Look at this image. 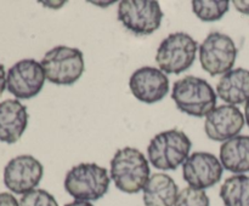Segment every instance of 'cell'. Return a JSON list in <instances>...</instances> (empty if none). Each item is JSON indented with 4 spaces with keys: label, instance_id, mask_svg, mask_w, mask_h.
Instances as JSON below:
<instances>
[{
    "label": "cell",
    "instance_id": "6da1fadb",
    "mask_svg": "<svg viewBox=\"0 0 249 206\" xmlns=\"http://www.w3.org/2000/svg\"><path fill=\"white\" fill-rule=\"evenodd\" d=\"M150 177L148 160L136 148H122L112 158L111 178L114 186L123 193H139Z\"/></svg>",
    "mask_w": 249,
    "mask_h": 206
},
{
    "label": "cell",
    "instance_id": "7a4b0ae2",
    "mask_svg": "<svg viewBox=\"0 0 249 206\" xmlns=\"http://www.w3.org/2000/svg\"><path fill=\"white\" fill-rule=\"evenodd\" d=\"M172 98L180 111L196 118L207 116L216 108V94L212 85L194 75L174 82Z\"/></svg>",
    "mask_w": 249,
    "mask_h": 206
},
{
    "label": "cell",
    "instance_id": "3957f363",
    "mask_svg": "<svg viewBox=\"0 0 249 206\" xmlns=\"http://www.w3.org/2000/svg\"><path fill=\"white\" fill-rule=\"evenodd\" d=\"M111 178L105 167L95 162L73 166L65 178V189L75 200L95 201L108 191Z\"/></svg>",
    "mask_w": 249,
    "mask_h": 206
},
{
    "label": "cell",
    "instance_id": "277c9868",
    "mask_svg": "<svg viewBox=\"0 0 249 206\" xmlns=\"http://www.w3.org/2000/svg\"><path fill=\"white\" fill-rule=\"evenodd\" d=\"M192 143L185 132L167 130L157 133L147 147L148 161L153 167L163 171L177 170L186 161Z\"/></svg>",
    "mask_w": 249,
    "mask_h": 206
},
{
    "label": "cell",
    "instance_id": "5b68a950",
    "mask_svg": "<svg viewBox=\"0 0 249 206\" xmlns=\"http://www.w3.org/2000/svg\"><path fill=\"white\" fill-rule=\"evenodd\" d=\"M46 79L56 85H73L84 73V56L79 48L58 45L45 53L40 62Z\"/></svg>",
    "mask_w": 249,
    "mask_h": 206
},
{
    "label": "cell",
    "instance_id": "8992f818",
    "mask_svg": "<svg viewBox=\"0 0 249 206\" xmlns=\"http://www.w3.org/2000/svg\"><path fill=\"white\" fill-rule=\"evenodd\" d=\"M197 48L198 44L189 34H169L158 46L156 62L165 74H181L194 64Z\"/></svg>",
    "mask_w": 249,
    "mask_h": 206
},
{
    "label": "cell",
    "instance_id": "52a82bcc",
    "mask_svg": "<svg viewBox=\"0 0 249 206\" xmlns=\"http://www.w3.org/2000/svg\"><path fill=\"white\" fill-rule=\"evenodd\" d=\"M117 16L136 35H150L160 28L164 15L160 2L155 0H122Z\"/></svg>",
    "mask_w": 249,
    "mask_h": 206
},
{
    "label": "cell",
    "instance_id": "ba28073f",
    "mask_svg": "<svg viewBox=\"0 0 249 206\" xmlns=\"http://www.w3.org/2000/svg\"><path fill=\"white\" fill-rule=\"evenodd\" d=\"M237 57L235 41L226 34L213 32L199 45L201 65L212 77L224 75L232 70Z\"/></svg>",
    "mask_w": 249,
    "mask_h": 206
},
{
    "label": "cell",
    "instance_id": "9c48e42d",
    "mask_svg": "<svg viewBox=\"0 0 249 206\" xmlns=\"http://www.w3.org/2000/svg\"><path fill=\"white\" fill-rule=\"evenodd\" d=\"M45 73L39 62L26 58L15 63L6 75V89L18 99H29L41 91Z\"/></svg>",
    "mask_w": 249,
    "mask_h": 206
},
{
    "label": "cell",
    "instance_id": "30bf717a",
    "mask_svg": "<svg viewBox=\"0 0 249 206\" xmlns=\"http://www.w3.org/2000/svg\"><path fill=\"white\" fill-rule=\"evenodd\" d=\"M44 174V167L38 159L28 154L18 155L4 169V184L15 194H26L36 189Z\"/></svg>",
    "mask_w": 249,
    "mask_h": 206
},
{
    "label": "cell",
    "instance_id": "8fae6325",
    "mask_svg": "<svg viewBox=\"0 0 249 206\" xmlns=\"http://www.w3.org/2000/svg\"><path fill=\"white\" fill-rule=\"evenodd\" d=\"M223 172L220 160L212 153L195 152L182 164V177L189 187L201 190L215 186Z\"/></svg>",
    "mask_w": 249,
    "mask_h": 206
},
{
    "label": "cell",
    "instance_id": "7c38bea8",
    "mask_svg": "<svg viewBox=\"0 0 249 206\" xmlns=\"http://www.w3.org/2000/svg\"><path fill=\"white\" fill-rule=\"evenodd\" d=\"M129 87L136 99L153 104L162 101L169 91V79L160 69L141 67L131 74Z\"/></svg>",
    "mask_w": 249,
    "mask_h": 206
},
{
    "label": "cell",
    "instance_id": "4fadbf2b",
    "mask_svg": "<svg viewBox=\"0 0 249 206\" xmlns=\"http://www.w3.org/2000/svg\"><path fill=\"white\" fill-rule=\"evenodd\" d=\"M245 123V115L240 108L231 104H223L206 116L204 131L212 141L226 142L238 136Z\"/></svg>",
    "mask_w": 249,
    "mask_h": 206
},
{
    "label": "cell",
    "instance_id": "5bb4252c",
    "mask_svg": "<svg viewBox=\"0 0 249 206\" xmlns=\"http://www.w3.org/2000/svg\"><path fill=\"white\" fill-rule=\"evenodd\" d=\"M28 126L27 107L18 99H5L0 103V141L16 143Z\"/></svg>",
    "mask_w": 249,
    "mask_h": 206
},
{
    "label": "cell",
    "instance_id": "9a60e30c",
    "mask_svg": "<svg viewBox=\"0 0 249 206\" xmlns=\"http://www.w3.org/2000/svg\"><path fill=\"white\" fill-rule=\"evenodd\" d=\"M216 95L231 106L249 101V70L236 68L224 74L216 85Z\"/></svg>",
    "mask_w": 249,
    "mask_h": 206
},
{
    "label": "cell",
    "instance_id": "2e32d148",
    "mask_svg": "<svg viewBox=\"0 0 249 206\" xmlns=\"http://www.w3.org/2000/svg\"><path fill=\"white\" fill-rule=\"evenodd\" d=\"M179 194L178 184L165 174H155L142 189L145 206H174Z\"/></svg>",
    "mask_w": 249,
    "mask_h": 206
},
{
    "label": "cell",
    "instance_id": "e0dca14e",
    "mask_svg": "<svg viewBox=\"0 0 249 206\" xmlns=\"http://www.w3.org/2000/svg\"><path fill=\"white\" fill-rule=\"evenodd\" d=\"M220 162L232 174L249 172V136H236L220 147Z\"/></svg>",
    "mask_w": 249,
    "mask_h": 206
},
{
    "label": "cell",
    "instance_id": "ac0fdd59",
    "mask_svg": "<svg viewBox=\"0 0 249 206\" xmlns=\"http://www.w3.org/2000/svg\"><path fill=\"white\" fill-rule=\"evenodd\" d=\"M220 198L225 206H249V176L235 174L224 181Z\"/></svg>",
    "mask_w": 249,
    "mask_h": 206
},
{
    "label": "cell",
    "instance_id": "d6986e66",
    "mask_svg": "<svg viewBox=\"0 0 249 206\" xmlns=\"http://www.w3.org/2000/svg\"><path fill=\"white\" fill-rule=\"evenodd\" d=\"M230 2L226 0H194L192 11L203 22H215L229 11Z\"/></svg>",
    "mask_w": 249,
    "mask_h": 206
},
{
    "label": "cell",
    "instance_id": "ffe728a7",
    "mask_svg": "<svg viewBox=\"0 0 249 206\" xmlns=\"http://www.w3.org/2000/svg\"><path fill=\"white\" fill-rule=\"evenodd\" d=\"M174 206H211V201L204 190L186 187L179 190Z\"/></svg>",
    "mask_w": 249,
    "mask_h": 206
},
{
    "label": "cell",
    "instance_id": "44dd1931",
    "mask_svg": "<svg viewBox=\"0 0 249 206\" xmlns=\"http://www.w3.org/2000/svg\"><path fill=\"white\" fill-rule=\"evenodd\" d=\"M19 206H58L57 200L44 189H33L23 194Z\"/></svg>",
    "mask_w": 249,
    "mask_h": 206
},
{
    "label": "cell",
    "instance_id": "7402d4cb",
    "mask_svg": "<svg viewBox=\"0 0 249 206\" xmlns=\"http://www.w3.org/2000/svg\"><path fill=\"white\" fill-rule=\"evenodd\" d=\"M0 206H19V203L11 193H0Z\"/></svg>",
    "mask_w": 249,
    "mask_h": 206
},
{
    "label": "cell",
    "instance_id": "603a6c76",
    "mask_svg": "<svg viewBox=\"0 0 249 206\" xmlns=\"http://www.w3.org/2000/svg\"><path fill=\"white\" fill-rule=\"evenodd\" d=\"M232 4L235 5L236 10L243 15H249V0H233Z\"/></svg>",
    "mask_w": 249,
    "mask_h": 206
},
{
    "label": "cell",
    "instance_id": "cb8c5ba5",
    "mask_svg": "<svg viewBox=\"0 0 249 206\" xmlns=\"http://www.w3.org/2000/svg\"><path fill=\"white\" fill-rule=\"evenodd\" d=\"M6 73H5L4 65L0 63V97L4 94L5 89H6Z\"/></svg>",
    "mask_w": 249,
    "mask_h": 206
},
{
    "label": "cell",
    "instance_id": "d4e9b609",
    "mask_svg": "<svg viewBox=\"0 0 249 206\" xmlns=\"http://www.w3.org/2000/svg\"><path fill=\"white\" fill-rule=\"evenodd\" d=\"M65 206H94L90 201H83V200H74L70 204H66Z\"/></svg>",
    "mask_w": 249,
    "mask_h": 206
},
{
    "label": "cell",
    "instance_id": "484cf974",
    "mask_svg": "<svg viewBox=\"0 0 249 206\" xmlns=\"http://www.w3.org/2000/svg\"><path fill=\"white\" fill-rule=\"evenodd\" d=\"M245 120L249 127V101L246 103V107H245Z\"/></svg>",
    "mask_w": 249,
    "mask_h": 206
}]
</instances>
